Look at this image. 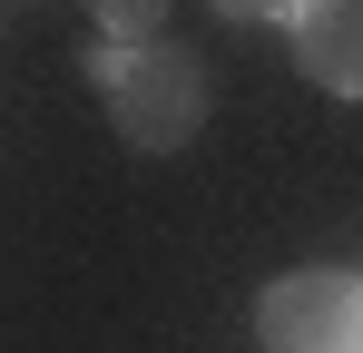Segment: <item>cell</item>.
I'll return each mask as SVG.
<instances>
[{
  "label": "cell",
  "instance_id": "277c9868",
  "mask_svg": "<svg viewBox=\"0 0 363 353\" xmlns=\"http://www.w3.org/2000/svg\"><path fill=\"white\" fill-rule=\"evenodd\" d=\"M108 50H138V40H167V0H89Z\"/></svg>",
  "mask_w": 363,
  "mask_h": 353
},
{
  "label": "cell",
  "instance_id": "7a4b0ae2",
  "mask_svg": "<svg viewBox=\"0 0 363 353\" xmlns=\"http://www.w3.org/2000/svg\"><path fill=\"white\" fill-rule=\"evenodd\" d=\"M255 344L265 353H363V275L295 265L255 294Z\"/></svg>",
  "mask_w": 363,
  "mask_h": 353
},
{
  "label": "cell",
  "instance_id": "3957f363",
  "mask_svg": "<svg viewBox=\"0 0 363 353\" xmlns=\"http://www.w3.org/2000/svg\"><path fill=\"white\" fill-rule=\"evenodd\" d=\"M295 59L314 89L363 99V0H295Z\"/></svg>",
  "mask_w": 363,
  "mask_h": 353
},
{
  "label": "cell",
  "instance_id": "6da1fadb",
  "mask_svg": "<svg viewBox=\"0 0 363 353\" xmlns=\"http://www.w3.org/2000/svg\"><path fill=\"white\" fill-rule=\"evenodd\" d=\"M89 79L108 99V128H118L138 157H177L186 138L206 128V59L186 40H138V50H89Z\"/></svg>",
  "mask_w": 363,
  "mask_h": 353
},
{
  "label": "cell",
  "instance_id": "5b68a950",
  "mask_svg": "<svg viewBox=\"0 0 363 353\" xmlns=\"http://www.w3.org/2000/svg\"><path fill=\"white\" fill-rule=\"evenodd\" d=\"M216 20H295V0H206Z\"/></svg>",
  "mask_w": 363,
  "mask_h": 353
}]
</instances>
